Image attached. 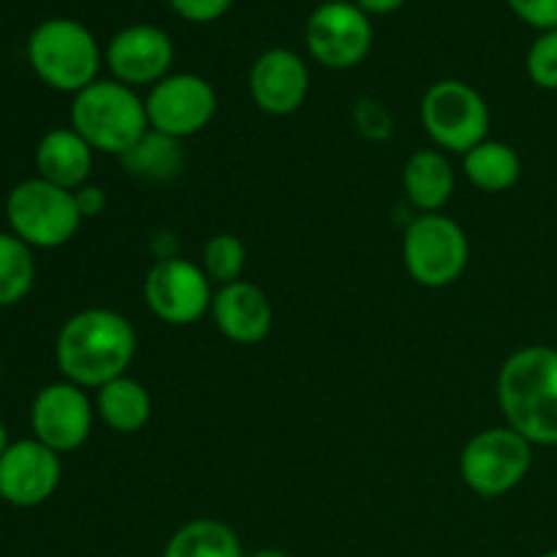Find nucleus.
Instances as JSON below:
<instances>
[{
    "instance_id": "obj_1",
    "label": "nucleus",
    "mask_w": 557,
    "mask_h": 557,
    "mask_svg": "<svg viewBox=\"0 0 557 557\" xmlns=\"http://www.w3.org/2000/svg\"><path fill=\"white\" fill-rule=\"evenodd\" d=\"M136 330L125 315L107 308H87L71 315L54 341V359L65 381L82 389H101L125 375L136 357Z\"/></svg>"
},
{
    "instance_id": "obj_2",
    "label": "nucleus",
    "mask_w": 557,
    "mask_h": 557,
    "mask_svg": "<svg viewBox=\"0 0 557 557\" xmlns=\"http://www.w3.org/2000/svg\"><path fill=\"white\" fill-rule=\"evenodd\" d=\"M498 403L511 430L533 446H557V348L528 346L498 373Z\"/></svg>"
},
{
    "instance_id": "obj_3",
    "label": "nucleus",
    "mask_w": 557,
    "mask_h": 557,
    "mask_svg": "<svg viewBox=\"0 0 557 557\" xmlns=\"http://www.w3.org/2000/svg\"><path fill=\"white\" fill-rule=\"evenodd\" d=\"M71 128L92 147V152L123 158L150 131V120L134 87L117 79H96L74 96Z\"/></svg>"
},
{
    "instance_id": "obj_4",
    "label": "nucleus",
    "mask_w": 557,
    "mask_h": 557,
    "mask_svg": "<svg viewBox=\"0 0 557 557\" xmlns=\"http://www.w3.org/2000/svg\"><path fill=\"white\" fill-rule=\"evenodd\" d=\"M27 63L44 85L76 96L98 79L101 47L82 22L52 16L27 38Z\"/></svg>"
},
{
    "instance_id": "obj_5",
    "label": "nucleus",
    "mask_w": 557,
    "mask_h": 557,
    "mask_svg": "<svg viewBox=\"0 0 557 557\" xmlns=\"http://www.w3.org/2000/svg\"><path fill=\"white\" fill-rule=\"evenodd\" d=\"M5 218L14 237L41 250L71 243L85 221L74 194L41 177L22 180L20 185H14L5 199Z\"/></svg>"
},
{
    "instance_id": "obj_6",
    "label": "nucleus",
    "mask_w": 557,
    "mask_h": 557,
    "mask_svg": "<svg viewBox=\"0 0 557 557\" xmlns=\"http://www.w3.org/2000/svg\"><path fill=\"white\" fill-rule=\"evenodd\" d=\"M471 245L457 221L428 212L411 221L403 237V261L419 286L446 288L466 272Z\"/></svg>"
},
{
    "instance_id": "obj_7",
    "label": "nucleus",
    "mask_w": 557,
    "mask_h": 557,
    "mask_svg": "<svg viewBox=\"0 0 557 557\" xmlns=\"http://www.w3.org/2000/svg\"><path fill=\"white\" fill-rule=\"evenodd\" d=\"M533 466V444L517 430L490 428L473 435L460 455L462 482L482 498L511 493Z\"/></svg>"
},
{
    "instance_id": "obj_8",
    "label": "nucleus",
    "mask_w": 557,
    "mask_h": 557,
    "mask_svg": "<svg viewBox=\"0 0 557 557\" xmlns=\"http://www.w3.org/2000/svg\"><path fill=\"white\" fill-rule=\"evenodd\" d=\"M422 125L441 150L466 156L487 139V101L476 87L460 79L435 82L422 98Z\"/></svg>"
},
{
    "instance_id": "obj_9",
    "label": "nucleus",
    "mask_w": 557,
    "mask_h": 557,
    "mask_svg": "<svg viewBox=\"0 0 557 557\" xmlns=\"http://www.w3.org/2000/svg\"><path fill=\"white\" fill-rule=\"evenodd\" d=\"M145 305L163 324L188 326L212 310V281L201 267L180 256H163L145 275Z\"/></svg>"
},
{
    "instance_id": "obj_10",
    "label": "nucleus",
    "mask_w": 557,
    "mask_h": 557,
    "mask_svg": "<svg viewBox=\"0 0 557 557\" xmlns=\"http://www.w3.org/2000/svg\"><path fill=\"white\" fill-rule=\"evenodd\" d=\"M305 44L315 63L326 69H354L373 47L370 16L348 0H326L305 25Z\"/></svg>"
},
{
    "instance_id": "obj_11",
    "label": "nucleus",
    "mask_w": 557,
    "mask_h": 557,
    "mask_svg": "<svg viewBox=\"0 0 557 557\" xmlns=\"http://www.w3.org/2000/svg\"><path fill=\"white\" fill-rule=\"evenodd\" d=\"M145 107L152 131L185 139L210 125L215 117L218 96L205 76L169 74L150 87Z\"/></svg>"
},
{
    "instance_id": "obj_12",
    "label": "nucleus",
    "mask_w": 557,
    "mask_h": 557,
    "mask_svg": "<svg viewBox=\"0 0 557 557\" xmlns=\"http://www.w3.org/2000/svg\"><path fill=\"white\" fill-rule=\"evenodd\" d=\"M92 403L82 386L71 381L47 384L30 406L33 438L41 441L58 455L74 451L90 438Z\"/></svg>"
},
{
    "instance_id": "obj_13",
    "label": "nucleus",
    "mask_w": 557,
    "mask_h": 557,
    "mask_svg": "<svg viewBox=\"0 0 557 557\" xmlns=\"http://www.w3.org/2000/svg\"><path fill=\"white\" fill-rule=\"evenodd\" d=\"M60 479V455L36 438L14 441L0 457V500L20 509H33L52 498Z\"/></svg>"
},
{
    "instance_id": "obj_14",
    "label": "nucleus",
    "mask_w": 557,
    "mask_h": 557,
    "mask_svg": "<svg viewBox=\"0 0 557 557\" xmlns=\"http://www.w3.org/2000/svg\"><path fill=\"white\" fill-rule=\"evenodd\" d=\"M174 63V44L156 25H128L107 47V65L117 82L128 87L158 85Z\"/></svg>"
},
{
    "instance_id": "obj_15",
    "label": "nucleus",
    "mask_w": 557,
    "mask_h": 557,
    "mask_svg": "<svg viewBox=\"0 0 557 557\" xmlns=\"http://www.w3.org/2000/svg\"><path fill=\"white\" fill-rule=\"evenodd\" d=\"M248 90L261 112L272 117H288L308 98L310 71L292 49H267L250 69Z\"/></svg>"
},
{
    "instance_id": "obj_16",
    "label": "nucleus",
    "mask_w": 557,
    "mask_h": 557,
    "mask_svg": "<svg viewBox=\"0 0 557 557\" xmlns=\"http://www.w3.org/2000/svg\"><path fill=\"white\" fill-rule=\"evenodd\" d=\"M215 326L239 346L261 343L272 330V305L259 286L248 281L221 286L212 297Z\"/></svg>"
},
{
    "instance_id": "obj_17",
    "label": "nucleus",
    "mask_w": 557,
    "mask_h": 557,
    "mask_svg": "<svg viewBox=\"0 0 557 557\" xmlns=\"http://www.w3.org/2000/svg\"><path fill=\"white\" fill-rule=\"evenodd\" d=\"M38 177L65 190H79L92 172V147L74 128H52L36 147Z\"/></svg>"
},
{
    "instance_id": "obj_18",
    "label": "nucleus",
    "mask_w": 557,
    "mask_h": 557,
    "mask_svg": "<svg viewBox=\"0 0 557 557\" xmlns=\"http://www.w3.org/2000/svg\"><path fill=\"white\" fill-rule=\"evenodd\" d=\"M403 188L417 210L438 212L455 194V169L441 150H419L403 169Z\"/></svg>"
},
{
    "instance_id": "obj_19",
    "label": "nucleus",
    "mask_w": 557,
    "mask_h": 557,
    "mask_svg": "<svg viewBox=\"0 0 557 557\" xmlns=\"http://www.w3.org/2000/svg\"><path fill=\"white\" fill-rule=\"evenodd\" d=\"M98 417L109 430L120 435L139 433L152 413L150 392L131 375H120V379L109 381L107 386L98 389Z\"/></svg>"
},
{
    "instance_id": "obj_20",
    "label": "nucleus",
    "mask_w": 557,
    "mask_h": 557,
    "mask_svg": "<svg viewBox=\"0 0 557 557\" xmlns=\"http://www.w3.org/2000/svg\"><path fill=\"white\" fill-rule=\"evenodd\" d=\"M462 172H466L468 183L476 185L479 190L504 194V190L515 188L520 180L522 161L515 147L506 141L484 139L482 145L462 156Z\"/></svg>"
},
{
    "instance_id": "obj_21",
    "label": "nucleus",
    "mask_w": 557,
    "mask_h": 557,
    "mask_svg": "<svg viewBox=\"0 0 557 557\" xmlns=\"http://www.w3.org/2000/svg\"><path fill=\"white\" fill-rule=\"evenodd\" d=\"M163 557H248L243 553L237 533L221 520H201L185 522L174 531L163 547Z\"/></svg>"
},
{
    "instance_id": "obj_22",
    "label": "nucleus",
    "mask_w": 557,
    "mask_h": 557,
    "mask_svg": "<svg viewBox=\"0 0 557 557\" xmlns=\"http://www.w3.org/2000/svg\"><path fill=\"white\" fill-rule=\"evenodd\" d=\"M123 169L136 180L166 183L183 172V145L161 131H147L123 158Z\"/></svg>"
},
{
    "instance_id": "obj_23",
    "label": "nucleus",
    "mask_w": 557,
    "mask_h": 557,
    "mask_svg": "<svg viewBox=\"0 0 557 557\" xmlns=\"http://www.w3.org/2000/svg\"><path fill=\"white\" fill-rule=\"evenodd\" d=\"M36 283V259L30 245L11 232H0V308L22 302Z\"/></svg>"
},
{
    "instance_id": "obj_24",
    "label": "nucleus",
    "mask_w": 557,
    "mask_h": 557,
    "mask_svg": "<svg viewBox=\"0 0 557 557\" xmlns=\"http://www.w3.org/2000/svg\"><path fill=\"white\" fill-rule=\"evenodd\" d=\"M245 261H248V250H245L243 239L234 234H215L207 239L205 253H201V270L218 286H228L243 277Z\"/></svg>"
},
{
    "instance_id": "obj_25",
    "label": "nucleus",
    "mask_w": 557,
    "mask_h": 557,
    "mask_svg": "<svg viewBox=\"0 0 557 557\" xmlns=\"http://www.w3.org/2000/svg\"><path fill=\"white\" fill-rule=\"evenodd\" d=\"M528 76L542 90H557V27L539 33L525 58Z\"/></svg>"
},
{
    "instance_id": "obj_26",
    "label": "nucleus",
    "mask_w": 557,
    "mask_h": 557,
    "mask_svg": "<svg viewBox=\"0 0 557 557\" xmlns=\"http://www.w3.org/2000/svg\"><path fill=\"white\" fill-rule=\"evenodd\" d=\"M354 120H357L359 131L368 139H386L392 134V117L381 103L370 101V98H359L357 109H354Z\"/></svg>"
},
{
    "instance_id": "obj_27",
    "label": "nucleus",
    "mask_w": 557,
    "mask_h": 557,
    "mask_svg": "<svg viewBox=\"0 0 557 557\" xmlns=\"http://www.w3.org/2000/svg\"><path fill=\"white\" fill-rule=\"evenodd\" d=\"M515 16L536 30H555L557 27V0H506Z\"/></svg>"
},
{
    "instance_id": "obj_28",
    "label": "nucleus",
    "mask_w": 557,
    "mask_h": 557,
    "mask_svg": "<svg viewBox=\"0 0 557 557\" xmlns=\"http://www.w3.org/2000/svg\"><path fill=\"white\" fill-rule=\"evenodd\" d=\"M234 0H169V5L174 9V14H180L183 20L196 22V25H207V22H215L232 9Z\"/></svg>"
},
{
    "instance_id": "obj_29",
    "label": "nucleus",
    "mask_w": 557,
    "mask_h": 557,
    "mask_svg": "<svg viewBox=\"0 0 557 557\" xmlns=\"http://www.w3.org/2000/svg\"><path fill=\"white\" fill-rule=\"evenodd\" d=\"M74 199L82 218H96L107 210V194H103V188H98V185H82L79 190H74Z\"/></svg>"
},
{
    "instance_id": "obj_30",
    "label": "nucleus",
    "mask_w": 557,
    "mask_h": 557,
    "mask_svg": "<svg viewBox=\"0 0 557 557\" xmlns=\"http://www.w3.org/2000/svg\"><path fill=\"white\" fill-rule=\"evenodd\" d=\"M406 0H357L359 9L364 11L368 16H384V14H395L397 9H403Z\"/></svg>"
},
{
    "instance_id": "obj_31",
    "label": "nucleus",
    "mask_w": 557,
    "mask_h": 557,
    "mask_svg": "<svg viewBox=\"0 0 557 557\" xmlns=\"http://www.w3.org/2000/svg\"><path fill=\"white\" fill-rule=\"evenodd\" d=\"M248 557H294V555L286 553V549H259V553H253Z\"/></svg>"
},
{
    "instance_id": "obj_32",
    "label": "nucleus",
    "mask_w": 557,
    "mask_h": 557,
    "mask_svg": "<svg viewBox=\"0 0 557 557\" xmlns=\"http://www.w3.org/2000/svg\"><path fill=\"white\" fill-rule=\"evenodd\" d=\"M5 449H9V433H5V424L0 422V457H3Z\"/></svg>"
},
{
    "instance_id": "obj_33",
    "label": "nucleus",
    "mask_w": 557,
    "mask_h": 557,
    "mask_svg": "<svg viewBox=\"0 0 557 557\" xmlns=\"http://www.w3.org/2000/svg\"><path fill=\"white\" fill-rule=\"evenodd\" d=\"M539 557H557V549H549V553H544V555H539Z\"/></svg>"
},
{
    "instance_id": "obj_34",
    "label": "nucleus",
    "mask_w": 557,
    "mask_h": 557,
    "mask_svg": "<svg viewBox=\"0 0 557 557\" xmlns=\"http://www.w3.org/2000/svg\"><path fill=\"white\" fill-rule=\"evenodd\" d=\"M0 373H3V364H0Z\"/></svg>"
}]
</instances>
